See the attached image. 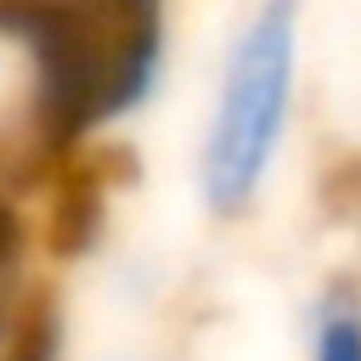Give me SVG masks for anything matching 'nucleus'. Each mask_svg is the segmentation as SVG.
Listing matches in <instances>:
<instances>
[{"label": "nucleus", "mask_w": 361, "mask_h": 361, "mask_svg": "<svg viewBox=\"0 0 361 361\" xmlns=\"http://www.w3.org/2000/svg\"><path fill=\"white\" fill-rule=\"evenodd\" d=\"M355 288H361V282H355Z\"/></svg>", "instance_id": "3"}, {"label": "nucleus", "mask_w": 361, "mask_h": 361, "mask_svg": "<svg viewBox=\"0 0 361 361\" xmlns=\"http://www.w3.org/2000/svg\"><path fill=\"white\" fill-rule=\"evenodd\" d=\"M305 361H361V288L327 282L305 310Z\"/></svg>", "instance_id": "2"}, {"label": "nucleus", "mask_w": 361, "mask_h": 361, "mask_svg": "<svg viewBox=\"0 0 361 361\" xmlns=\"http://www.w3.org/2000/svg\"><path fill=\"white\" fill-rule=\"evenodd\" d=\"M305 0H254L226 39L214 102L197 135V203L214 220H243L265 197L299 102Z\"/></svg>", "instance_id": "1"}]
</instances>
